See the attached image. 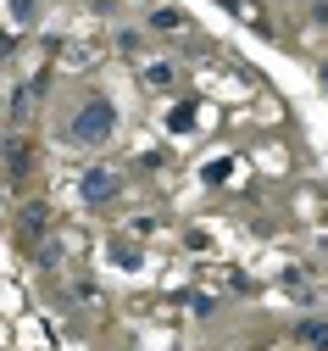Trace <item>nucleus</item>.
<instances>
[{
    "label": "nucleus",
    "instance_id": "1",
    "mask_svg": "<svg viewBox=\"0 0 328 351\" xmlns=\"http://www.w3.org/2000/svg\"><path fill=\"white\" fill-rule=\"evenodd\" d=\"M62 140H67L73 151H101V145H112V140H117V106H112L101 90H84L78 106L62 117Z\"/></svg>",
    "mask_w": 328,
    "mask_h": 351
},
{
    "label": "nucleus",
    "instance_id": "2",
    "mask_svg": "<svg viewBox=\"0 0 328 351\" xmlns=\"http://www.w3.org/2000/svg\"><path fill=\"white\" fill-rule=\"evenodd\" d=\"M0 167H6L12 190H28V179L39 173V140L28 134V128H12V134L0 140Z\"/></svg>",
    "mask_w": 328,
    "mask_h": 351
},
{
    "label": "nucleus",
    "instance_id": "3",
    "mask_svg": "<svg viewBox=\"0 0 328 351\" xmlns=\"http://www.w3.org/2000/svg\"><path fill=\"white\" fill-rule=\"evenodd\" d=\"M112 195H123V173L117 167H89L78 179V201L84 206H106Z\"/></svg>",
    "mask_w": 328,
    "mask_h": 351
},
{
    "label": "nucleus",
    "instance_id": "4",
    "mask_svg": "<svg viewBox=\"0 0 328 351\" xmlns=\"http://www.w3.org/2000/svg\"><path fill=\"white\" fill-rule=\"evenodd\" d=\"M45 234H51V206L45 201H28L17 212V245H39Z\"/></svg>",
    "mask_w": 328,
    "mask_h": 351
},
{
    "label": "nucleus",
    "instance_id": "5",
    "mask_svg": "<svg viewBox=\"0 0 328 351\" xmlns=\"http://www.w3.org/2000/svg\"><path fill=\"white\" fill-rule=\"evenodd\" d=\"M139 84H145L151 95H167L173 84H178V67L173 62H145V67H139Z\"/></svg>",
    "mask_w": 328,
    "mask_h": 351
},
{
    "label": "nucleus",
    "instance_id": "6",
    "mask_svg": "<svg viewBox=\"0 0 328 351\" xmlns=\"http://www.w3.org/2000/svg\"><path fill=\"white\" fill-rule=\"evenodd\" d=\"M151 28H156V34H195V28H190V12H178V6L151 12Z\"/></svg>",
    "mask_w": 328,
    "mask_h": 351
},
{
    "label": "nucleus",
    "instance_id": "7",
    "mask_svg": "<svg viewBox=\"0 0 328 351\" xmlns=\"http://www.w3.org/2000/svg\"><path fill=\"white\" fill-rule=\"evenodd\" d=\"M295 340L312 346V351H328V318H301L295 324Z\"/></svg>",
    "mask_w": 328,
    "mask_h": 351
},
{
    "label": "nucleus",
    "instance_id": "8",
    "mask_svg": "<svg viewBox=\"0 0 328 351\" xmlns=\"http://www.w3.org/2000/svg\"><path fill=\"white\" fill-rule=\"evenodd\" d=\"M112 45H117V56H139L145 34H139V28H117V39H112Z\"/></svg>",
    "mask_w": 328,
    "mask_h": 351
},
{
    "label": "nucleus",
    "instance_id": "9",
    "mask_svg": "<svg viewBox=\"0 0 328 351\" xmlns=\"http://www.w3.org/2000/svg\"><path fill=\"white\" fill-rule=\"evenodd\" d=\"M323 84H328V67H323Z\"/></svg>",
    "mask_w": 328,
    "mask_h": 351
}]
</instances>
